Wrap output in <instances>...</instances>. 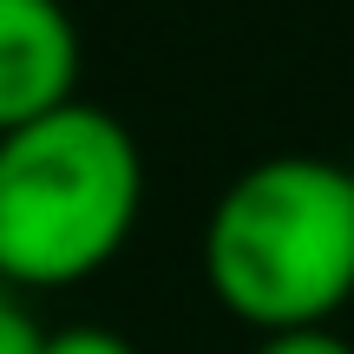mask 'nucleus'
<instances>
[{
    "label": "nucleus",
    "mask_w": 354,
    "mask_h": 354,
    "mask_svg": "<svg viewBox=\"0 0 354 354\" xmlns=\"http://www.w3.org/2000/svg\"><path fill=\"white\" fill-rule=\"evenodd\" d=\"M46 335L53 328H39V315L26 308V295L0 282V354H39V348H46Z\"/></svg>",
    "instance_id": "20e7f679"
},
{
    "label": "nucleus",
    "mask_w": 354,
    "mask_h": 354,
    "mask_svg": "<svg viewBox=\"0 0 354 354\" xmlns=\"http://www.w3.org/2000/svg\"><path fill=\"white\" fill-rule=\"evenodd\" d=\"M250 354H354V342L335 328H282V335H263Z\"/></svg>",
    "instance_id": "423d86ee"
},
{
    "label": "nucleus",
    "mask_w": 354,
    "mask_h": 354,
    "mask_svg": "<svg viewBox=\"0 0 354 354\" xmlns=\"http://www.w3.org/2000/svg\"><path fill=\"white\" fill-rule=\"evenodd\" d=\"M145 210V151L92 99H66L0 131V282L20 295L73 289L131 243Z\"/></svg>",
    "instance_id": "f03ea898"
},
{
    "label": "nucleus",
    "mask_w": 354,
    "mask_h": 354,
    "mask_svg": "<svg viewBox=\"0 0 354 354\" xmlns=\"http://www.w3.org/2000/svg\"><path fill=\"white\" fill-rule=\"evenodd\" d=\"M79 99V26L66 0H0V131Z\"/></svg>",
    "instance_id": "7ed1b4c3"
},
{
    "label": "nucleus",
    "mask_w": 354,
    "mask_h": 354,
    "mask_svg": "<svg viewBox=\"0 0 354 354\" xmlns=\"http://www.w3.org/2000/svg\"><path fill=\"white\" fill-rule=\"evenodd\" d=\"M39 354H138L118 328H99V322H79V328H53Z\"/></svg>",
    "instance_id": "39448f33"
},
{
    "label": "nucleus",
    "mask_w": 354,
    "mask_h": 354,
    "mask_svg": "<svg viewBox=\"0 0 354 354\" xmlns=\"http://www.w3.org/2000/svg\"><path fill=\"white\" fill-rule=\"evenodd\" d=\"M203 282L256 335L328 328L354 302V171L315 151L236 171L203 223Z\"/></svg>",
    "instance_id": "f257e3e1"
}]
</instances>
